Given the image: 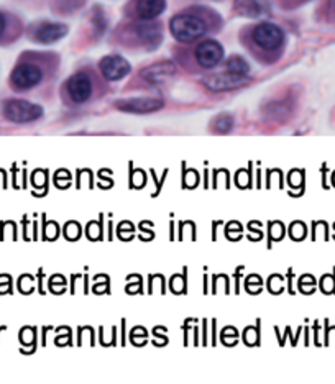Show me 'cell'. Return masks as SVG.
Instances as JSON below:
<instances>
[{
	"label": "cell",
	"mask_w": 335,
	"mask_h": 384,
	"mask_svg": "<svg viewBox=\"0 0 335 384\" xmlns=\"http://www.w3.org/2000/svg\"><path fill=\"white\" fill-rule=\"evenodd\" d=\"M99 68H101V73L107 80L124 79L125 76L130 73L129 61H125L122 56H117V55L102 58L101 63H99Z\"/></svg>",
	"instance_id": "ba28073f"
},
{
	"label": "cell",
	"mask_w": 335,
	"mask_h": 384,
	"mask_svg": "<svg viewBox=\"0 0 335 384\" xmlns=\"http://www.w3.org/2000/svg\"><path fill=\"white\" fill-rule=\"evenodd\" d=\"M6 17L2 15V13H0V35H2L3 30H6Z\"/></svg>",
	"instance_id": "2e32d148"
},
{
	"label": "cell",
	"mask_w": 335,
	"mask_h": 384,
	"mask_svg": "<svg viewBox=\"0 0 335 384\" xmlns=\"http://www.w3.org/2000/svg\"><path fill=\"white\" fill-rule=\"evenodd\" d=\"M166 8V0H136L135 10L141 20L148 22L162 15Z\"/></svg>",
	"instance_id": "30bf717a"
},
{
	"label": "cell",
	"mask_w": 335,
	"mask_h": 384,
	"mask_svg": "<svg viewBox=\"0 0 335 384\" xmlns=\"http://www.w3.org/2000/svg\"><path fill=\"white\" fill-rule=\"evenodd\" d=\"M43 79V69L35 63H22L18 64L12 73V84L15 89L27 91V89L35 87Z\"/></svg>",
	"instance_id": "277c9868"
},
{
	"label": "cell",
	"mask_w": 335,
	"mask_h": 384,
	"mask_svg": "<svg viewBox=\"0 0 335 384\" xmlns=\"http://www.w3.org/2000/svg\"><path fill=\"white\" fill-rule=\"evenodd\" d=\"M252 41L265 53H275L285 43V33L275 23H259L252 30Z\"/></svg>",
	"instance_id": "7a4b0ae2"
},
{
	"label": "cell",
	"mask_w": 335,
	"mask_h": 384,
	"mask_svg": "<svg viewBox=\"0 0 335 384\" xmlns=\"http://www.w3.org/2000/svg\"><path fill=\"white\" fill-rule=\"evenodd\" d=\"M66 27L59 23H41L35 30V40L40 43H53L66 35Z\"/></svg>",
	"instance_id": "7c38bea8"
},
{
	"label": "cell",
	"mask_w": 335,
	"mask_h": 384,
	"mask_svg": "<svg viewBox=\"0 0 335 384\" xmlns=\"http://www.w3.org/2000/svg\"><path fill=\"white\" fill-rule=\"evenodd\" d=\"M174 64L173 63H158L155 66L146 68L141 76L148 80L150 84H162L164 80H168L174 74Z\"/></svg>",
	"instance_id": "8fae6325"
},
{
	"label": "cell",
	"mask_w": 335,
	"mask_h": 384,
	"mask_svg": "<svg viewBox=\"0 0 335 384\" xmlns=\"http://www.w3.org/2000/svg\"><path fill=\"white\" fill-rule=\"evenodd\" d=\"M115 107L122 112L130 113H150L157 112L163 107L162 99L155 97H145V99H130V101H119Z\"/></svg>",
	"instance_id": "9c48e42d"
},
{
	"label": "cell",
	"mask_w": 335,
	"mask_h": 384,
	"mask_svg": "<svg viewBox=\"0 0 335 384\" xmlns=\"http://www.w3.org/2000/svg\"><path fill=\"white\" fill-rule=\"evenodd\" d=\"M169 30H171L173 36L176 38L178 41L190 43L204 36L207 27L202 18L191 15V13H181V15L171 18V22H169Z\"/></svg>",
	"instance_id": "6da1fadb"
},
{
	"label": "cell",
	"mask_w": 335,
	"mask_h": 384,
	"mask_svg": "<svg viewBox=\"0 0 335 384\" xmlns=\"http://www.w3.org/2000/svg\"><path fill=\"white\" fill-rule=\"evenodd\" d=\"M248 83V76H240L235 73H230V71H225V73L209 76V78L204 79L206 87H209L211 91H232V89H238Z\"/></svg>",
	"instance_id": "52a82bcc"
},
{
	"label": "cell",
	"mask_w": 335,
	"mask_h": 384,
	"mask_svg": "<svg viewBox=\"0 0 335 384\" xmlns=\"http://www.w3.org/2000/svg\"><path fill=\"white\" fill-rule=\"evenodd\" d=\"M235 10L243 17H262L266 13L268 6L265 0H235Z\"/></svg>",
	"instance_id": "4fadbf2b"
},
{
	"label": "cell",
	"mask_w": 335,
	"mask_h": 384,
	"mask_svg": "<svg viewBox=\"0 0 335 384\" xmlns=\"http://www.w3.org/2000/svg\"><path fill=\"white\" fill-rule=\"evenodd\" d=\"M6 117L15 123L33 122L43 115V108L27 101H8L3 107Z\"/></svg>",
	"instance_id": "5b68a950"
},
{
	"label": "cell",
	"mask_w": 335,
	"mask_h": 384,
	"mask_svg": "<svg viewBox=\"0 0 335 384\" xmlns=\"http://www.w3.org/2000/svg\"><path fill=\"white\" fill-rule=\"evenodd\" d=\"M232 127H234V118L230 115H222L217 118L215 130L220 131V134H225V131H229Z\"/></svg>",
	"instance_id": "9a60e30c"
},
{
	"label": "cell",
	"mask_w": 335,
	"mask_h": 384,
	"mask_svg": "<svg viewBox=\"0 0 335 384\" xmlns=\"http://www.w3.org/2000/svg\"><path fill=\"white\" fill-rule=\"evenodd\" d=\"M66 94L73 104H86L94 96L92 76L86 71L73 74L66 83Z\"/></svg>",
	"instance_id": "3957f363"
},
{
	"label": "cell",
	"mask_w": 335,
	"mask_h": 384,
	"mask_svg": "<svg viewBox=\"0 0 335 384\" xmlns=\"http://www.w3.org/2000/svg\"><path fill=\"white\" fill-rule=\"evenodd\" d=\"M227 71L240 76H248L250 73V66L247 61L243 58H240V56H230L227 61Z\"/></svg>",
	"instance_id": "5bb4252c"
},
{
	"label": "cell",
	"mask_w": 335,
	"mask_h": 384,
	"mask_svg": "<svg viewBox=\"0 0 335 384\" xmlns=\"http://www.w3.org/2000/svg\"><path fill=\"white\" fill-rule=\"evenodd\" d=\"M194 58L201 68L212 69L215 66H219L220 61L224 59V48H222L220 43L214 40H206L196 46Z\"/></svg>",
	"instance_id": "8992f818"
}]
</instances>
